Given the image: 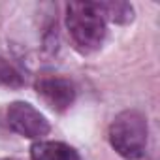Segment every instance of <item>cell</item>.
Masks as SVG:
<instances>
[{
    "label": "cell",
    "instance_id": "cell-1",
    "mask_svg": "<svg viewBox=\"0 0 160 160\" xmlns=\"http://www.w3.org/2000/svg\"><path fill=\"white\" fill-rule=\"evenodd\" d=\"M66 28L75 49L83 55L98 51L108 32L94 2H70L66 6Z\"/></svg>",
    "mask_w": 160,
    "mask_h": 160
},
{
    "label": "cell",
    "instance_id": "cell-2",
    "mask_svg": "<svg viewBox=\"0 0 160 160\" xmlns=\"http://www.w3.org/2000/svg\"><path fill=\"white\" fill-rule=\"evenodd\" d=\"M109 145L113 151L126 160H139L145 154L149 126L147 117L138 109L121 111L109 124L108 130Z\"/></svg>",
    "mask_w": 160,
    "mask_h": 160
},
{
    "label": "cell",
    "instance_id": "cell-3",
    "mask_svg": "<svg viewBox=\"0 0 160 160\" xmlns=\"http://www.w3.org/2000/svg\"><path fill=\"white\" fill-rule=\"evenodd\" d=\"M6 121L15 134L28 139L40 141L51 132V124L45 119V115L40 113L28 102H12L6 111Z\"/></svg>",
    "mask_w": 160,
    "mask_h": 160
},
{
    "label": "cell",
    "instance_id": "cell-4",
    "mask_svg": "<svg viewBox=\"0 0 160 160\" xmlns=\"http://www.w3.org/2000/svg\"><path fill=\"white\" fill-rule=\"evenodd\" d=\"M36 94L53 111H66L75 102V85L62 75H43L36 81Z\"/></svg>",
    "mask_w": 160,
    "mask_h": 160
},
{
    "label": "cell",
    "instance_id": "cell-5",
    "mask_svg": "<svg viewBox=\"0 0 160 160\" xmlns=\"http://www.w3.org/2000/svg\"><path fill=\"white\" fill-rule=\"evenodd\" d=\"M30 158L32 160H81L79 152L62 141H51V139H40L34 141L30 147Z\"/></svg>",
    "mask_w": 160,
    "mask_h": 160
},
{
    "label": "cell",
    "instance_id": "cell-6",
    "mask_svg": "<svg viewBox=\"0 0 160 160\" xmlns=\"http://www.w3.org/2000/svg\"><path fill=\"white\" fill-rule=\"evenodd\" d=\"M96 10L104 17V21H111L115 25H128L134 21V8L128 2H94Z\"/></svg>",
    "mask_w": 160,
    "mask_h": 160
},
{
    "label": "cell",
    "instance_id": "cell-7",
    "mask_svg": "<svg viewBox=\"0 0 160 160\" xmlns=\"http://www.w3.org/2000/svg\"><path fill=\"white\" fill-rule=\"evenodd\" d=\"M25 85V77L23 73L6 58L0 57V87H8V89H19Z\"/></svg>",
    "mask_w": 160,
    "mask_h": 160
},
{
    "label": "cell",
    "instance_id": "cell-8",
    "mask_svg": "<svg viewBox=\"0 0 160 160\" xmlns=\"http://www.w3.org/2000/svg\"><path fill=\"white\" fill-rule=\"evenodd\" d=\"M0 160H8V158H0Z\"/></svg>",
    "mask_w": 160,
    "mask_h": 160
}]
</instances>
